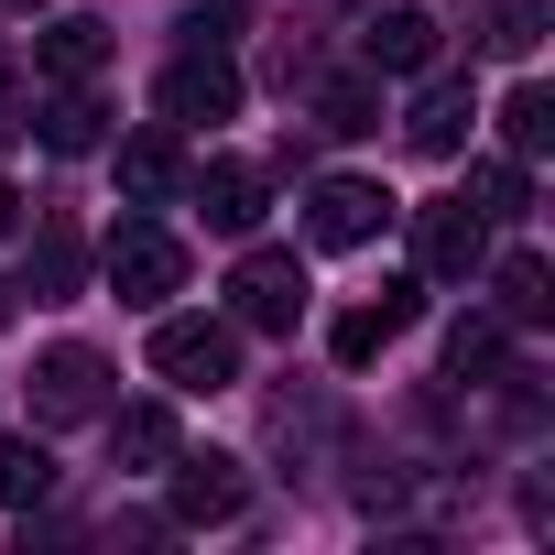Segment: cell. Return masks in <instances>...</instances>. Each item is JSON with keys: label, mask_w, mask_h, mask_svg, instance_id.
<instances>
[{"label": "cell", "mask_w": 555, "mask_h": 555, "mask_svg": "<svg viewBox=\"0 0 555 555\" xmlns=\"http://www.w3.org/2000/svg\"><path fill=\"white\" fill-rule=\"evenodd\" d=\"M153 371H164L175 392H229V382H240V327H218V317H164V306H153Z\"/></svg>", "instance_id": "obj_1"}, {"label": "cell", "mask_w": 555, "mask_h": 555, "mask_svg": "<svg viewBox=\"0 0 555 555\" xmlns=\"http://www.w3.org/2000/svg\"><path fill=\"white\" fill-rule=\"evenodd\" d=\"M109 295H120V306H164V295H185V240L153 229V218H120V229H109Z\"/></svg>", "instance_id": "obj_2"}, {"label": "cell", "mask_w": 555, "mask_h": 555, "mask_svg": "<svg viewBox=\"0 0 555 555\" xmlns=\"http://www.w3.org/2000/svg\"><path fill=\"white\" fill-rule=\"evenodd\" d=\"M99 414H109V360L77 349V338H55L34 360V425H99Z\"/></svg>", "instance_id": "obj_3"}, {"label": "cell", "mask_w": 555, "mask_h": 555, "mask_svg": "<svg viewBox=\"0 0 555 555\" xmlns=\"http://www.w3.org/2000/svg\"><path fill=\"white\" fill-rule=\"evenodd\" d=\"M414 261H425V284H468V272L490 261V218H479L468 196L414 207Z\"/></svg>", "instance_id": "obj_4"}, {"label": "cell", "mask_w": 555, "mask_h": 555, "mask_svg": "<svg viewBox=\"0 0 555 555\" xmlns=\"http://www.w3.org/2000/svg\"><path fill=\"white\" fill-rule=\"evenodd\" d=\"M229 306H240V327H295L306 317V261L295 250H250L229 272Z\"/></svg>", "instance_id": "obj_5"}, {"label": "cell", "mask_w": 555, "mask_h": 555, "mask_svg": "<svg viewBox=\"0 0 555 555\" xmlns=\"http://www.w3.org/2000/svg\"><path fill=\"white\" fill-rule=\"evenodd\" d=\"M153 99H164V120H229L240 109V66L229 55H175Z\"/></svg>", "instance_id": "obj_6"}, {"label": "cell", "mask_w": 555, "mask_h": 555, "mask_svg": "<svg viewBox=\"0 0 555 555\" xmlns=\"http://www.w3.org/2000/svg\"><path fill=\"white\" fill-rule=\"evenodd\" d=\"M382 218H392V196H382V185H360V175H327V185H317V207H306V229H317L327 250L382 240Z\"/></svg>", "instance_id": "obj_7"}, {"label": "cell", "mask_w": 555, "mask_h": 555, "mask_svg": "<svg viewBox=\"0 0 555 555\" xmlns=\"http://www.w3.org/2000/svg\"><path fill=\"white\" fill-rule=\"evenodd\" d=\"M240 501H250L240 457H185V447H175V522H185V533H196V522H240Z\"/></svg>", "instance_id": "obj_8"}, {"label": "cell", "mask_w": 555, "mask_h": 555, "mask_svg": "<svg viewBox=\"0 0 555 555\" xmlns=\"http://www.w3.org/2000/svg\"><path fill=\"white\" fill-rule=\"evenodd\" d=\"M185 196H196V207H207V229H229V240H240V229H261V164H240V153H218L207 175L185 164Z\"/></svg>", "instance_id": "obj_9"}, {"label": "cell", "mask_w": 555, "mask_h": 555, "mask_svg": "<svg viewBox=\"0 0 555 555\" xmlns=\"http://www.w3.org/2000/svg\"><path fill=\"white\" fill-rule=\"evenodd\" d=\"M120 196H131V207H175V196H185L175 131H131V142H120Z\"/></svg>", "instance_id": "obj_10"}, {"label": "cell", "mask_w": 555, "mask_h": 555, "mask_svg": "<svg viewBox=\"0 0 555 555\" xmlns=\"http://www.w3.org/2000/svg\"><path fill=\"white\" fill-rule=\"evenodd\" d=\"M436 12H414V0H392V12H371V66H392V77H425L436 66Z\"/></svg>", "instance_id": "obj_11"}, {"label": "cell", "mask_w": 555, "mask_h": 555, "mask_svg": "<svg viewBox=\"0 0 555 555\" xmlns=\"http://www.w3.org/2000/svg\"><path fill=\"white\" fill-rule=\"evenodd\" d=\"M317 131H338V142L382 131V66H349V77H317Z\"/></svg>", "instance_id": "obj_12"}, {"label": "cell", "mask_w": 555, "mask_h": 555, "mask_svg": "<svg viewBox=\"0 0 555 555\" xmlns=\"http://www.w3.org/2000/svg\"><path fill=\"white\" fill-rule=\"evenodd\" d=\"M468 120H479V109H468V88H447V77H436V88L414 99V120H403V142L447 164V153H468Z\"/></svg>", "instance_id": "obj_13"}, {"label": "cell", "mask_w": 555, "mask_h": 555, "mask_svg": "<svg viewBox=\"0 0 555 555\" xmlns=\"http://www.w3.org/2000/svg\"><path fill=\"white\" fill-rule=\"evenodd\" d=\"M34 66H44L55 88H88V77L109 66V23H55V34L34 44Z\"/></svg>", "instance_id": "obj_14"}, {"label": "cell", "mask_w": 555, "mask_h": 555, "mask_svg": "<svg viewBox=\"0 0 555 555\" xmlns=\"http://www.w3.org/2000/svg\"><path fill=\"white\" fill-rule=\"evenodd\" d=\"M23 131H44V153H99V131H109V109L88 99V88H55Z\"/></svg>", "instance_id": "obj_15"}, {"label": "cell", "mask_w": 555, "mask_h": 555, "mask_svg": "<svg viewBox=\"0 0 555 555\" xmlns=\"http://www.w3.org/2000/svg\"><path fill=\"white\" fill-rule=\"evenodd\" d=\"M501 360H512L501 317H468V327H447V382H457V392H468V382H512Z\"/></svg>", "instance_id": "obj_16"}, {"label": "cell", "mask_w": 555, "mask_h": 555, "mask_svg": "<svg viewBox=\"0 0 555 555\" xmlns=\"http://www.w3.org/2000/svg\"><path fill=\"white\" fill-rule=\"evenodd\" d=\"M109 457H120V468H175V414H164V403L109 414Z\"/></svg>", "instance_id": "obj_17"}, {"label": "cell", "mask_w": 555, "mask_h": 555, "mask_svg": "<svg viewBox=\"0 0 555 555\" xmlns=\"http://www.w3.org/2000/svg\"><path fill=\"white\" fill-rule=\"evenodd\" d=\"M44 490H55V457L34 436H0V512H34Z\"/></svg>", "instance_id": "obj_18"}, {"label": "cell", "mask_w": 555, "mask_h": 555, "mask_svg": "<svg viewBox=\"0 0 555 555\" xmlns=\"http://www.w3.org/2000/svg\"><path fill=\"white\" fill-rule=\"evenodd\" d=\"M501 317H512V327H544V317H555V272H544L533 250L501 261Z\"/></svg>", "instance_id": "obj_19"}, {"label": "cell", "mask_w": 555, "mask_h": 555, "mask_svg": "<svg viewBox=\"0 0 555 555\" xmlns=\"http://www.w3.org/2000/svg\"><path fill=\"white\" fill-rule=\"evenodd\" d=\"M382 338H403V327L382 317V295H371V306H349V317L327 327V349H338V371H371V360H382Z\"/></svg>", "instance_id": "obj_20"}, {"label": "cell", "mask_w": 555, "mask_h": 555, "mask_svg": "<svg viewBox=\"0 0 555 555\" xmlns=\"http://www.w3.org/2000/svg\"><path fill=\"white\" fill-rule=\"evenodd\" d=\"M479 44H490V55H512V66H522V55H533V44H544V0H490V23H479Z\"/></svg>", "instance_id": "obj_21"}, {"label": "cell", "mask_w": 555, "mask_h": 555, "mask_svg": "<svg viewBox=\"0 0 555 555\" xmlns=\"http://www.w3.org/2000/svg\"><path fill=\"white\" fill-rule=\"evenodd\" d=\"M501 131H512V164H533V153H555V99H544V88H512V109H501Z\"/></svg>", "instance_id": "obj_22"}, {"label": "cell", "mask_w": 555, "mask_h": 555, "mask_svg": "<svg viewBox=\"0 0 555 555\" xmlns=\"http://www.w3.org/2000/svg\"><path fill=\"white\" fill-rule=\"evenodd\" d=\"M468 196H479V218H522V207H533V175L501 153V164H479V175H468Z\"/></svg>", "instance_id": "obj_23"}, {"label": "cell", "mask_w": 555, "mask_h": 555, "mask_svg": "<svg viewBox=\"0 0 555 555\" xmlns=\"http://www.w3.org/2000/svg\"><path fill=\"white\" fill-rule=\"evenodd\" d=\"M34 284H44V295H66V284H77V240H66V229H44V240H34Z\"/></svg>", "instance_id": "obj_24"}, {"label": "cell", "mask_w": 555, "mask_h": 555, "mask_svg": "<svg viewBox=\"0 0 555 555\" xmlns=\"http://www.w3.org/2000/svg\"><path fill=\"white\" fill-rule=\"evenodd\" d=\"M23 131V77H12V55H0V142Z\"/></svg>", "instance_id": "obj_25"}, {"label": "cell", "mask_w": 555, "mask_h": 555, "mask_svg": "<svg viewBox=\"0 0 555 555\" xmlns=\"http://www.w3.org/2000/svg\"><path fill=\"white\" fill-rule=\"evenodd\" d=\"M12 229H23V196H12V185H0V240H12Z\"/></svg>", "instance_id": "obj_26"}, {"label": "cell", "mask_w": 555, "mask_h": 555, "mask_svg": "<svg viewBox=\"0 0 555 555\" xmlns=\"http://www.w3.org/2000/svg\"><path fill=\"white\" fill-rule=\"evenodd\" d=\"M0 12H44V0H0Z\"/></svg>", "instance_id": "obj_27"}, {"label": "cell", "mask_w": 555, "mask_h": 555, "mask_svg": "<svg viewBox=\"0 0 555 555\" xmlns=\"http://www.w3.org/2000/svg\"><path fill=\"white\" fill-rule=\"evenodd\" d=\"M0 327H12V284H0Z\"/></svg>", "instance_id": "obj_28"}]
</instances>
